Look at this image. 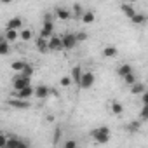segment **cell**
<instances>
[{"label":"cell","instance_id":"1","mask_svg":"<svg viewBox=\"0 0 148 148\" xmlns=\"http://www.w3.org/2000/svg\"><path fill=\"white\" fill-rule=\"evenodd\" d=\"M91 136H92V139H94L96 143L106 145V143L110 141V138H112V132H110V129H108L106 125H99V127H96V129L91 131Z\"/></svg>","mask_w":148,"mask_h":148},{"label":"cell","instance_id":"2","mask_svg":"<svg viewBox=\"0 0 148 148\" xmlns=\"http://www.w3.org/2000/svg\"><path fill=\"white\" fill-rule=\"evenodd\" d=\"M96 82V77L92 71H84L82 73V79H80V89H91Z\"/></svg>","mask_w":148,"mask_h":148},{"label":"cell","instance_id":"3","mask_svg":"<svg viewBox=\"0 0 148 148\" xmlns=\"http://www.w3.org/2000/svg\"><path fill=\"white\" fill-rule=\"evenodd\" d=\"M75 45H77L75 33H66V35H63V37H61V47H63V49L70 51V49H73Z\"/></svg>","mask_w":148,"mask_h":148},{"label":"cell","instance_id":"4","mask_svg":"<svg viewBox=\"0 0 148 148\" xmlns=\"http://www.w3.org/2000/svg\"><path fill=\"white\" fill-rule=\"evenodd\" d=\"M12 87H14V91H21L25 87H30V79L28 77H23L21 73H19L18 77L12 79Z\"/></svg>","mask_w":148,"mask_h":148},{"label":"cell","instance_id":"5","mask_svg":"<svg viewBox=\"0 0 148 148\" xmlns=\"http://www.w3.org/2000/svg\"><path fill=\"white\" fill-rule=\"evenodd\" d=\"M49 94H51V89L45 84H38L33 89V96H37L38 99H45V98H49Z\"/></svg>","mask_w":148,"mask_h":148},{"label":"cell","instance_id":"6","mask_svg":"<svg viewBox=\"0 0 148 148\" xmlns=\"http://www.w3.org/2000/svg\"><path fill=\"white\" fill-rule=\"evenodd\" d=\"M82 73H84V71H82V68H80L79 64L71 68V77H70V79H71V84H75L79 89H80V79H82Z\"/></svg>","mask_w":148,"mask_h":148},{"label":"cell","instance_id":"7","mask_svg":"<svg viewBox=\"0 0 148 148\" xmlns=\"http://www.w3.org/2000/svg\"><path fill=\"white\" fill-rule=\"evenodd\" d=\"M5 30H12V32H18V30H23V19L21 18H12L5 23Z\"/></svg>","mask_w":148,"mask_h":148},{"label":"cell","instance_id":"8","mask_svg":"<svg viewBox=\"0 0 148 148\" xmlns=\"http://www.w3.org/2000/svg\"><path fill=\"white\" fill-rule=\"evenodd\" d=\"M16 99H21V101H28L30 98H33V87L30 86V87H25V89H21V91H16Z\"/></svg>","mask_w":148,"mask_h":148},{"label":"cell","instance_id":"9","mask_svg":"<svg viewBox=\"0 0 148 148\" xmlns=\"http://www.w3.org/2000/svg\"><path fill=\"white\" fill-rule=\"evenodd\" d=\"M52 30H54V23L52 21H44V28L40 32V37L45 38V40H49L52 37Z\"/></svg>","mask_w":148,"mask_h":148},{"label":"cell","instance_id":"10","mask_svg":"<svg viewBox=\"0 0 148 148\" xmlns=\"http://www.w3.org/2000/svg\"><path fill=\"white\" fill-rule=\"evenodd\" d=\"M47 49H49V51H61V49H63V47H61V37L52 35V37L47 40Z\"/></svg>","mask_w":148,"mask_h":148},{"label":"cell","instance_id":"11","mask_svg":"<svg viewBox=\"0 0 148 148\" xmlns=\"http://www.w3.org/2000/svg\"><path fill=\"white\" fill-rule=\"evenodd\" d=\"M132 71H134V68H132L129 63H124V64H120V66L117 68V75L124 79L125 75H129V73H132Z\"/></svg>","mask_w":148,"mask_h":148},{"label":"cell","instance_id":"12","mask_svg":"<svg viewBox=\"0 0 148 148\" xmlns=\"http://www.w3.org/2000/svg\"><path fill=\"white\" fill-rule=\"evenodd\" d=\"M70 14L75 18V19H80V18H82V14H84V7H82L80 4H73V5H71V11H70Z\"/></svg>","mask_w":148,"mask_h":148},{"label":"cell","instance_id":"13","mask_svg":"<svg viewBox=\"0 0 148 148\" xmlns=\"http://www.w3.org/2000/svg\"><path fill=\"white\" fill-rule=\"evenodd\" d=\"M9 105L11 106H14V108H19V110H26V108H30V103L28 101H21V99H9Z\"/></svg>","mask_w":148,"mask_h":148},{"label":"cell","instance_id":"14","mask_svg":"<svg viewBox=\"0 0 148 148\" xmlns=\"http://www.w3.org/2000/svg\"><path fill=\"white\" fill-rule=\"evenodd\" d=\"M56 16H58L59 19H63V21H66V19L71 18L70 9H66V7H58V9H56Z\"/></svg>","mask_w":148,"mask_h":148},{"label":"cell","instance_id":"15","mask_svg":"<svg viewBox=\"0 0 148 148\" xmlns=\"http://www.w3.org/2000/svg\"><path fill=\"white\" fill-rule=\"evenodd\" d=\"M103 56L105 58H117L119 56V49L113 47V45H108V47L103 49Z\"/></svg>","mask_w":148,"mask_h":148},{"label":"cell","instance_id":"16","mask_svg":"<svg viewBox=\"0 0 148 148\" xmlns=\"http://www.w3.org/2000/svg\"><path fill=\"white\" fill-rule=\"evenodd\" d=\"M94 19H96V16H94V12H92V11L84 12V14H82V18H80V21H82L84 25H91V23H94Z\"/></svg>","mask_w":148,"mask_h":148},{"label":"cell","instance_id":"17","mask_svg":"<svg viewBox=\"0 0 148 148\" xmlns=\"http://www.w3.org/2000/svg\"><path fill=\"white\" fill-rule=\"evenodd\" d=\"M120 9L124 11V14H125L129 19H131L134 14H136V11H134V5H131V4H122V5H120Z\"/></svg>","mask_w":148,"mask_h":148},{"label":"cell","instance_id":"18","mask_svg":"<svg viewBox=\"0 0 148 148\" xmlns=\"http://www.w3.org/2000/svg\"><path fill=\"white\" fill-rule=\"evenodd\" d=\"M112 113L113 115H122L124 113V105L120 101H112Z\"/></svg>","mask_w":148,"mask_h":148},{"label":"cell","instance_id":"19","mask_svg":"<svg viewBox=\"0 0 148 148\" xmlns=\"http://www.w3.org/2000/svg\"><path fill=\"white\" fill-rule=\"evenodd\" d=\"M4 37H5V40H7V44H11V42H16V40H18V37H19V33H18V32H12V30H5V33H4Z\"/></svg>","mask_w":148,"mask_h":148},{"label":"cell","instance_id":"20","mask_svg":"<svg viewBox=\"0 0 148 148\" xmlns=\"http://www.w3.org/2000/svg\"><path fill=\"white\" fill-rule=\"evenodd\" d=\"M131 21H132L134 25H145V23H146V16L141 14V12H136V14L131 18Z\"/></svg>","mask_w":148,"mask_h":148},{"label":"cell","instance_id":"21","mask_svg":"<svg viewBox=\"0 0 148 148\" xmlns=\"http://www.w3.org/2000/svg\"><path fill=\"white\" fill-rule=\"evenodd\" d=\"M19 138H16V136H7V143H5V148H18V145H19Z\"/></svg>","mask_w":148,"mask_h":148},{"label":"cell","instance_id":"22","mask_svg":"<svg viewBox=\"0 0 148 148\" xmlns=\"http://www.w3.org/2000/svg\"><path fill=\"white\" fill-rule=\"evenodd\" d=\"M131 92H132V94H143V92H145V84L136 82L134 86H131Z\"/></svg>","mask_w":148,"mask_h":148},{"label":"cell","instance_id":"23","mask_svg":"<svg viewBox=\"0 0 148 148\" xmlns=\"http://www.w3.org/2000/svg\"><path fill=\"white\" fill-rule=\"evenodd\" d=\"M37 49H38L40 52L49 51V49H47V40H45V38H42V37H38V38H37Z\"/></svg>","mask_w":148,"mask_h":148},{"label":"cell","instance_id":"24","mask_svg":"<svg viewBox=\"0 0 148 148\" xmlns=\"http://www.w3.org/2000/svg\"><path fill=\"white\" fill-rule=\"evenodd\" d=\"M19 37L25 40V42H28V40H32V37H33V33H32V30H28V28H23L21 32H19Z\"/></svg>","mask_w":148,"mask_h":148},{"label":"cell","instance_id":"25","mask_svg":"<svg viewBox=\"0 0 148 148\" xmlns=\"http://www.w3.org/2000/svg\"><path fill=\"white\" fill-rule=\"evenodd\" d=\"M124 80H125V84H127V86H134V84L138 82V77H136V73L132 71V73H129V75H125V77H124Z\"/></svg>","mask_w":148,"mask_h":148},{"label":"cell","instance_id":"26","mask_svg":"<svg viewBox=\"0 0 148 148\" xmlns=\"http://www.w3.org/2000/svg\"><path fill=\"white\" fill-rule=\"evenodd\" d=\"M33 71H35V70H33V66L26 63V64H25V68H23V71H21V75H23V77H28V79H30V77L33 75Z\"/></svg>","mask_w":148,"mask_h":148},{"label":"cell","instance_id":"27","mask_svg":"<svg viewBox=\"0 0 148 148\" xmlns=\"http://www.w3.org/2000/svg\"><path fill=\"white\" fill-rule=\"evenodd\" d=\"M25 64H26V63H25V61H14V63H12V64H11V68H12V70H16V71H19V73H21V71H23V68H25Z\"/></svg>","mask_w":148,"mask_h":148},{"label":"cell","instance_id":"28","mask_svg":"<svg viewBox=\"0 0 148 148\" xmlns=\"http://www.w3.org/2000/svg\"><path fill=\"white\" fill-rule=\"evenodd\" d=\"M11 52V45L5 42V44H0V56H7Z\"/></svg>","mask_w":148,"mask_h":148},{"label":"cell","instance_id":"29","mask_svg":"<svg viewBox=\"0 0 148 148\" xmlns=\"http://www.w3.org/2000/svg\"><path fill=\"white\" fill-rule=\"evenodd\" d=\"M63 148H79V145H77V141H75V139H64Z\"/></svg>","mask_w":148,"mask_h":148},{"label":"cell","instance_id":"30","mask_svg":"<svg viewBox=\"0 0 148 148\" xmlns=\"http://www.w3.org/2000/svg\"><path fill=\"white\" fill-rule=\"evenodd\" d=\"M59 86L70 87V86H71V79H70V77H61V79H59Z\"/></svg>","mask_w":148,"mask_h":148},{"label":"cell","instance_id":"31","mask_svg":"<svg viewBox=\"0 0 148 148\" xmlns=\"http://www.w3.org/2000/svg\"><path fill=\"white\" fill-rule=\"evenodd\" d=\"M139 117H141V122H146V120H148V106H143V108H141Z\"/></svg>","mask_w":148,"mask_h":148},{"label":"cell","instance_id":"32","mask_svg":"<svg viewBox=\"0 0 148 148\" xmlns=\"http://www.w3.org/2000/svg\"><path fill=\"white\" fill-rule=\"evenodd\" d=\"M75 38H77V44H79V42H84V40L87 38V33H86V32H79V33H75Z\"/></svg>","mask_w":148,"mask_h":148},{"label":"cell","instance_id":"33","mask_svg":"<svg viewBox=\"0 0 148 148\" xmlns=\"http://www.w3.org/2000/svg\"><path fill=\"white\" fill-rule=\"evenodd\" d=\"M139 127H141V122H131V124H129V131H131V132L139 131Z\"/></svg>","mask_w":148,"mask_h":148},{"label":"cell","instance_id":"34","mask_svg":"<svg viewBox=\"0 0 148 148\" xmlns=\"http://www.w3.org/2000/svg\"><path fill=\"white\" fill-rule=\"evenodd\" d=\"M5 143H7V136L0 132V148H5Z\"/></svg>","mask_w":148,"mask_h":148},{"label":"cell","instance_id":"35","mask_svg":"<svg viewBox=\"0 0 148 148\" xmlns=\"http://www.w3.org/2000/svg\"><path fill=\"white\" fill-rule=\"evenodd\" d=\"M141 101H143V106H148V94L146 92L141 94Z\"/></svg>","mask_w":148,"mask_h":148},{"label":"cell","instance_id":"36","mask_svg":"<svg viewBox=\"0 0 148 148\" xmlns=\"http://www.w3.org/2000/svg\"><path fill=\"white\" fill-rule=\"evenodd\" d=\"M18 148H30V145H28L26 141H23V139H21V141H19V145H18Z\"/></svg>","mask_w":148,"mask_h":148},{"label":"cell","instance_id":"37","mask_svg":"<svg viewBox=\"0 0 148 148\" xmlns=\"http://www.w3.org/2000/svg\"><path fill=\"white\" fill-rule=\"evenodd\" d=\"M5 42H7L5 37H4V35H0V44H5Z\"/></svg>","mask_w":148,"mask_h":148}]
</instances>
